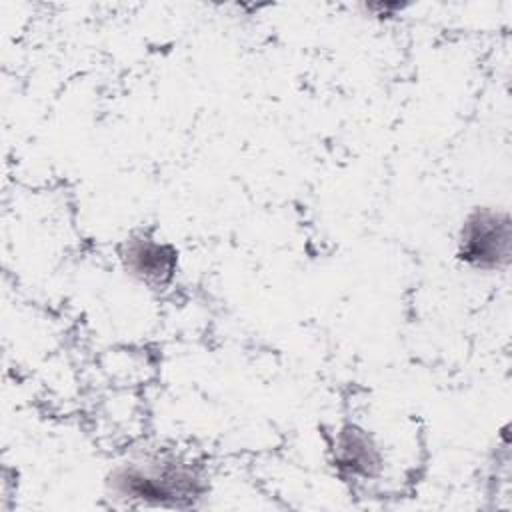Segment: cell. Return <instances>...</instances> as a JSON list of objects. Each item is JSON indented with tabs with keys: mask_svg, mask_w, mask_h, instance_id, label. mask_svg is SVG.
I'll use <instances>...</instances> for the list:
<instances>
[{
	"mask_svg": "<svg viewBox=\"0 0 512 512\" xmlns=\"http://www.w3.org/2000/svg\"><path fill=\"white\" fill-rule=\"evenodd\" d=\"M116 254L122 272L152 292L168 290L178 276L180 252L154 228L130 230L118 242Z\"/></svg>",
	"mask_w": 512,
	"mask_h": 512,
	"instance_id": "cell-3",
	"label": "cell"
},
{
	"mask_svg": "<svg viewBox=\"0 0 512 512\" xmlns=\"http://www.w3.org/2000/svg\"><path fill=\"white\" fill-rule=\"evenodd\" d=\"M212 484L206 464L174 448H142L120 458L104 476V494L116 508H202Z\"/></svg>",
	"mask_w": 512,
	"mask_h": 512,
	"instance_id": "cell-1",
	"label": "cell"
},
{
	"mask_svg": "<svg viewBox=\"0 0 512 512\" xmlns=\"http://www.w3.org/2000/svg\"><path fill=\"white\" fill-rule=\"evenodd\" d=\"M328 460L334 474L354 486L376 482L384 474V450L376 436L356 424H340L328 440Z\"/></svg>",
	"mask_w": 512,
	"mask_h": 512,
	"instance_id": "cell-4",
	"label": "cell"
},
{
	"mask_svg": "<svg viewBox=\"0 0 512 512\" xmlns=\"http://www.w3.org/2000/svg\"><path fill=\"white\" fill-rule=\"evenodd\" d=\"M456 260L474 272H504L512 260V218L498 206H474L456 232Z\"/></svg>",
	"mask_w": 512,
	"mask_h": 512,
	"instance_id": "cell-2",
	"label": "cell"
}]
</instances>
